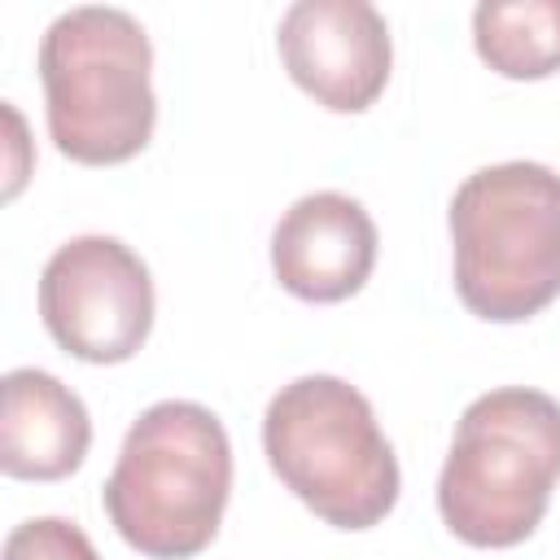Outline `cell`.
Wrapping results in <instances>:
<instances>
[{
	"mask_svg": "<svg viewBox=\"0 0 560 560\" xmlns=\"http://www.w3.org/2000/svg\"><path fill=\"white\" fill-rule=\"evenodd\" d=\"M228 494L232 442L223 420L201 402L166 398L127 429L101 503L140 556L188 560L214 542Z\"/></svg>",
	"mask_w": 560,
	"mask_h": 560,
	"instance_id": "cell-1",
	"label": "cell"
},
{
	"mask_svg": "<svg viewBox=\"0 0 560 560\" xmlns=\"http://www.w3.org/2000/svg\"><path fill=\"white\" fill-rule=\"evenodd\" d=\"M560 481V402L508 385L472 398L455 424L438 512L468 547H516L547 516Z\"/></svg>",
	"mask_w": 560,
	"mask_h": 560,
	"instance_id": "cell-2",
	"label": "cell"
},
{
	"mask_svg": "<svg viewBox=\"0 0 560 560\" xmlns=\"http://www.w3.org/2000/svg\"><path fill=\"white\" fill-rule=\"evenodd\" d=\"M39 83L48 136L70 162L118 166L153 140V44L131 13H61L39 39Z\"/></svg>",
	"mask_w": 560,
	"mask_h": 560,
	"instance_id": "cell-3",
	"label": "cell"
},
{
	"mask_svg": "<svg viewBox=\"0 0 560 560\" xmlns=\"http://www.w3.org/2000/svg\"><path fill=\"white\" fill-rule=\"evenodd\" d=\"M262 451L284 490L337 529H372L398 503L394 446L372 402L341 376L315 372L280 385L262 416Z\"/></svg>",
	"mask_w": 560,
	"mask_h": 560,
	"instance_id": "cell-4",
	"label": "cell"
},
{
	"mask_svg": "<svg viewBox=\"0 0 560 560\" xmlns=\"http://www.w3.org/2000/svg\"><path fill=\"white\" fill-rule=\"evenodd\" d=\"M455 293L490 324H521L560 298V175L542 162L472 171L451 197Z\"/></svg>",
	"mask_w": 560,
	"mask_h": 560,
	"instance_id": "cell-5",
	"label": "cell"
},
{
	"mask_svg": "<svg viewBox=\"0 0 560 560\" xmlns=\"http://www.w3.org/2000/svg\"><path fill=\"white\" fill-rule=\"evenodd\" d=\"M48 337L83 363H127L153 328V280L118 236L66 241L39 276Z\"/></svg>",
	"mask_w": 560,
	"mask_h": 560,
	"instance_id": "cell-6",
	"label": "cell"
},
{
	"mask_svg": "<svg viewBox=\"0 0 560 560\" xmlns=\"http://www.w3.org/2000/svg\"><path fill=\"white\" fill-rule=\"evenodd\" d=\"M289 79L332 114H363L389 83V26L368 0H298L276 31Z\"/></svg>",
	"mask_w": 560,
	"mask_h": 560,
	"instance_id": "cell-7",
	"label": "cell"
},
{
	"mask_svg": "<svg viewBox=\"0 0 560 560\" xmlns=\"http://www.w3.org/2000/svg\"><path fill=\"white\" fill-rule=\"evenodd\" d=\"M376 267V223L346 192L298 197L271 232V271L302 302H346Z\"/></svg>",
	"mask_w": 560,
	"mask_h": 560,
	"instance_id": "cell-8",
	"label": "cell"
},
{
	"mask_svg": "<svg viewBox=\"0 0 560 560\" xmlns=\"http://www.w3.org/2000/svg\"><path fill=\"white\" fill-rule=\"evenodd\" d=\"M92 446V420L52 372L13 368L0 381V468L22 481L70 477Z\"/></svg>",
	"mask_w": 560,
	"mask_h": 560,
	"instance_id": "cell-9",
	"label": "cell"
},
{
	"mask_svg": "<svg viewBox=\"0 0 560 560\" xmlns=\"http://www.w3.org/2000/svg\"><path fill=\"white\" fill-rule=\"evenodd\" d=\"M472 44L503 79H547L560 70V0H481Z\"/></svg>",
	"mask_w": 560,
	"mask_h": 560,
	"instance_id": "cell-10",
	"label": "cell"
},
{
	"mask_svg": "<svg viewBox=\"0 0 560 560\" xmlns=\"http://www.w3.org/2000/svg\"><path fill=\"white\" fill-rule=\"evenodd\" d=\"M4 560H101V556L74 521L35 516L4 538Z\"/></svg>",
	"mask_w": 560,
	"mask_h": 560,
	"instance_id": "cell-11",
	"label": "cell"
}]
</instances>
